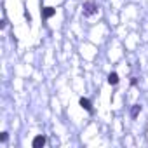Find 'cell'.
<instances>
[{"label": "cell", "mask_w": 148, "mask_h": 148, "mask_svg": "<svg viewBox=\"0 0 148 148\" xmlns=\"http://www.w3.org/2000/svg\"><path fill=\"white\" fill-rule=\"evenodd\" d=\"M7 138H9V134H7V132L4 131L2 134H0V143H5V141H7Z\"/></svg>", "instance_id": "52a82bcc"}, {"label": "cell", "mask_w": 148, "mask_h": 148, "mask_svg": "<svg viewBox=\"0 0 148 148\" xmlns=\"http://www.w3.org/2000/svg\"><path fill=\"white\" fill-rule=\"evenodd\" d=\"M141 108H143L141 105H134V106L131 108V117H132V119H136V117L141 113Z\"/></svg>", "instance_id": "8992f818"}, {"label": "cell", "mask_w": 148, "mask_h": 148, "mask_svg": "<svg viewBox=\"0 0 148 148\" xmlns=\"http://www.w3.org/2000/svg\"><path fill=\"white\" fill-rule=\"evenodd\" d=\"M84 16L86 18H89V16H94V14H98V11H99V7H98V4L96 2H92V0H89V2H84Z\"/></svg>", "instance_id": "6da1fadb"}, {"label": "cell", "mask_w": 148, "mask_h": 148, "mask_svg": "<svg viewBox=\"0 0 148 148\" xmlns=\"http://www.w3.org/2000/svg\"><path fill=\"white\" fill-rule=\"evenodd\" d=\"M119 80H120V79H119V75H117L115 71H112L110 75H108V84H110V86H117Z\"/></svg>", "instance_id": "5b68a950"}, {"label": "cell", "mask_w": 148, "mask_h": 148, "mask_svg": "<svg viewBox=\"0 0 148 148\" xmlns=\"http://www.w3.org/2000/svg\"><path fill=\"white\" fill-rule=\"evenodd\" d=\"M79 105L86 110V112H89V113H92V105H91V101L87 99V98H80L79 99Z\"/></svg>", "instance_id": "3957f363"}, {"label": "cell", "mask_w": 148, "mask_h": 148, "mask_svg": "<svg viewBox=\"0 0 148 148\" xmlns=\"http://www.w3.org/2000/svg\"><path fill=\"white\" fill-rule=\"evenodd\" d=\"M45 141H47V138H45V136H42V134H38V136H35V138H33L32 146H33V148H42V146L45 145Z\"/></svg>", "instance_id": "7a4b0ae2"}, {"label": "cell", "mask_w": 148, "mask_h": 148, "mask_svg": "<svg viewBox=\"0 0 148 148\" xmlns=\"http://www.w3.org/2000/svg\"><path fill=\"white\" fill-rule=\"evenodd\" d=\"M54 14H56V9H52V7H44V9H42L44 19H49V18H52Z\"/></svg>", "instance_id": "277c9868"}]
</instances>
